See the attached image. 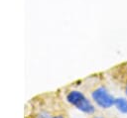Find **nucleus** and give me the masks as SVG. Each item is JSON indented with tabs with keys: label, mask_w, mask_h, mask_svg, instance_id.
<instances>
[{
	"label": "nucleus",
	"mask_w": 127,
	"mask_h": 118,
	"mask_svg": "<svg viewBox=\"0 0 127 118\" xmlns=\"http://www.w3.org/2000/svg\"><path fill=\"white\" fill-rule=\"evenodd\" d=\"M65 99L70 105L74 106L77 110L81 111L86 115H93L95 113V106L79 90L72 89L68 91L65 96Z\"/></svg>",
	"instance_id": "f257e3e1"
},
{
	"label": "nucleus",
	"mask_w": 127,
	"mask_h": 118,
	"mask_svg": "<svg viewBox=\"0 0 127 118\" xmlns=\"http://www.w3.org/2000/svg\"><path fill=\"white\" fill-rule=\"evenodd\" d=\"M92 100L96 103V105L102 109H108L112 106H114L115 97L109 93L107 88L103 85H100L96 88H94L91 93Z\"/></svg>",
	"instance_id": "f03ea898"
},
{
	"label": "nucleus",
	"mask_w": 127,
	"mask_h": 118,
	"mask_svg": "<svg viewBox=\"0 0 127 118\" xmlns=\"http://www.w3.org/2000/svg\"><path fill=\"white\" fill-rule=\"evenodd\" d=\"M114 106L116 109L122 113V114H127V98L125 97H116Z\"/></svg>",
	"instance_id": "7ed1b4c3"
},
{
	"label": "nucleus",
	"mask_w": 127,
	"mask_h": 118,
	"mask_svg": "<svg viewBox=\"0 0 127 118\" xmlns=\"http://www.w3.org/2000/svg\"><path fill=\"white\" fill-rule=\"evenodd\" d=\"M37 118H51L50 115H48L47 113H41L37 116Z\"/></svg>",
	"instance_id": "20e7f679"
},
{
	"label": "nucleus",
	"mask_w": 127,
	"mask_h": 118,
	"mask_svg": "<svg viewBox=\"0 0 127 118\" xmlns=\"http://www.w3.org/2000/svg\"><path fill=\"white\" fill-rule=\"evenodd\" d=\"M51 118H65V116L64 114H56V115L52 116Z\"/></svg>",
	"instance_id": "39448f33"
},
{
	"label": "nucleus",
	"mask_w": 127,
	"mask_h": 118,
	"mask_svg": "<svg viewBox=\"0 0 127 118\" xmlns=\"http://www.w3.org/2000/svg\"><path fill=\"white\" fill-rule=\"evenodd\" d=\"M90 118H105V117L102 116V115H93V116H91Z\"/></svg>",
	"instance_id": "423d86ee"
},
{
	"label": "nucleus",
	"mask_w": 127,
	"mask_h": 118,
	"mask_svg": "<svg viewBox=\"0 0 127 118\" xmlns=\"http://www.w3.org/2000/svg\"><path fill=\"white\" fill-rule=\"evenodd\" d=\"M125 93H126V95H127V83H126V86H125Z\"/></svg>",
	"instance_id": "0eeeda50"
}]
</instances>
